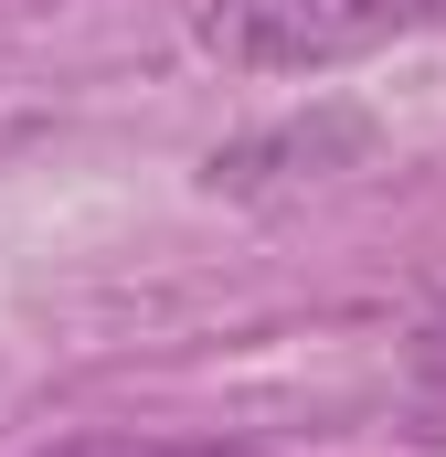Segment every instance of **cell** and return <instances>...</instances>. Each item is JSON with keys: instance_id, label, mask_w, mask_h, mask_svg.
<instances>
[{"instance_id": "cell-1", "label": "cell", "mask_w": 446, "mask_h": 457, "mask_svg": "<svg viewBox=\"0 0 446 457\" xmlns=\"http://www.w3.org/2000/svg\"><path fill=\"white\" fill-rule=\"evenodd\" d=\"M415 32H446V0H213L192 21V43L234 75H330Z\"/></svg>"}, {"instance_id": "cell-3", "label": "cell", "mask_w": 446, "mask_h": 457, "mask_svg": "<svg viewBox=\"0 0 446 457\" xmlns=\"http://www.w3.org/2000/svg\"><path fill=\"white\" fill-rule=\"evenodd\" d=\"M43 457H255V447H234V436H75Z\"/></svg>"}, {"instance_id": "cell-2", "label": "cell", "mask_w": 446, "mask_h": 457, "mask_svg": "<svg viewBox=\"0 0 446 457\" xmlns=\"http://www.w3.org/2000/svg\"><path fill=\"white\" fill-rule=\"evenodd\" d=\"M372 149V117L361 107H309V117H277V128H255V138H223L213 160H202V181L213 192H277V181H330Z\"/></svg>"}, {"instance_id": "cell-4", "label": "cell", "mask_w": 446, "mask_h": 457, "mask_svg": "<svg viewBox=\"0 0 446 457\" xmlns=\"http://www.w3.org/2000/svg\"><path fill=\"white\" fill-rule=\"evenodd\" d=\"M415 436H425V447H446V351L415 372Z\"/></svg>"}]
</instances>
